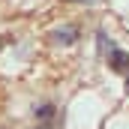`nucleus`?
I'll list each match as a JSON object with an SVG mask.
<instances>
[{"label":"nucleus","instance_id":"nucleus-1","mask_svg":"<svg viewBox=\"0 0 129 129\" xmlns=\"http://www.w3.org/2000/svg\"><path fill=\"white\" fill-rule=\"evenodd\" d=\"M111 63H114V69H126V54L123 51H114V60Z\"/></svg>","mask_w":129,"mask_h":129}]
</instances>
